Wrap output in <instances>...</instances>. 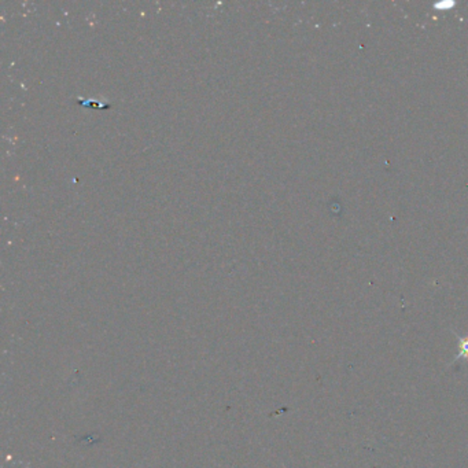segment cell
<instances>
[{"instance_id":"cell-1","label":"cell","mask_w":468,"mask_h":468,"mask_svg":"<svg viewBox=\"0 0 468 468\" xmlns=\"http://www.w3.org/2000/svg\"><path fill=\"white\" fill-rule=\"evenodd\" d=\"M459 359H468V337L459 338V355L456 360Z\"/></svg>"}]
</instances>
